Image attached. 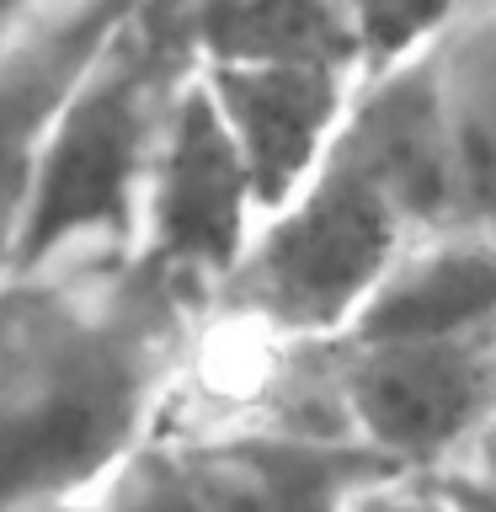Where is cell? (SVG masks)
Masks as SVG:
<instances>
[{
  "mask_svg": "<svg viewBox=\"0 0 496 512\" xmlns=\"http://www.w3.org/2000/svg\"><path fill=\"white\" fill-rule=\"evenodd\" d=\"M43 6H48V0H0V38H11V32L22 22H32Z\"/></svg>",
  "mask_w": 496,
  "mask_h": 512,
  "instance_id": "cell-16",
  "label": "cell"
},
{
  "mask_svg": "<svg viewBox=\"0 0 496 512\" xmlns=\"http://www.w3.org/2000/svg\"><path fill=\"white\" fill-rule=\"evenodd\" d=\"M326 384L352 448L432 480L496 432V326L422 342L326 336Z\"/></svg>",
  "mask_w": 496,
  "mask_h": 512,
  "instance_id": "cell-5",
  "label": "cell"
},
{
  "mask_svg": "<svg viewBox=\"0 0 496 512\" xmlns=\"http://www.w3.org/2000/svg\"><path fill=\"white\" fill-rule=\"evenodd\" d=\"M422 235H438L422 203L336 134L315 176L256 224L246 256L214 288V326L278 342L342 336Z\"/></svg>",
  "mask_w": 496,
  "mask_h": 512,
  "instance_id": "cell-2",
  "label": "cell"
},
{
  "mask_svg": "<svg viewBox=\"0 0 496 512\" xmlns=\"http://www.w3.org/2000/svg\"><path fill=\"white\" fill-rule=\"evenodd\" d=\"M454 182V224L496 235V11L475 6L427 48Z\"/></svg>",
  "mask_w": 496,
  "mask_h": 512,
  "instance_id": "cell-10",
  "label": "cell"
},
{
  "mask_svg": "<svg viewBox=\"0 0 496 512\" xmlns=\"http://www.w3.org/2000/svg\"><path fill=\"white\" fill-rule=\"evenodd\" d=\"M390 475L347 443L288 438L267 427L160 416L123 470L91 496L96 512H342Z\"/></svg>",
  "mask_w": 496,
  "mask_h": 512,
  "instance_id": "cell-4",
  "label": "cell"
},
{
  "mask_svg": "<svg viewBox=\"0 0 496 512\" xmlns=\"http://www.w3.org/2000/svg\"><path fill=\"white\" fill-rule=\"evenodd\" d=\"M470 11H475V0H347L363 75L395 70V64L427 54Z\"/></svg>",
  "mask_w": 496,
  "mask_h": 512,
  "instance_id": "cell-12",
  "label": "cell"
},
{
  "mask_svg": "<svg viewBox=\"0 0 496 512\" xmlns=\"http://www.w3.org/2000/svg\"><path fill=\"white\" fill-rule=\"evenodd\" d=\"M208 64H304L363 80L347 0H240Z\"/></svg>",
  "mask_w": 496,
  "mask_h": 512,
  "instance_id": "cell-11",
  "label": "cell"
},
{
  "mask_svg": "<svg viewBox=\"0 0 496 512\" xmlns=\"http://www.w3.org/2000/svg\"><path fill=\"white\" fill-rule=\"evenodd\" d=\"M475 6H491V11H496V0H475Z\"/></svg>",
  "mask_w": 496,
  "mask_h": 512,
  "instance_id": "cell-18",
  "label": "cell"
},
{
  "mask_svg": "<svg viewBox=\"0 0 496 512\" xmlns=\"http://www.w3.org/2000/svg\"><path fill=\"white\" fill-rule=\"evenodd\" d=\"M198 86L251 171L262 219L315 176L358 80L304 64H203Z\"/></svg>",
  "mask_w": 496,
  "mask_h": 512,
  "instance_id": "cell-7",
  "label": "cell"
},
{
  "mask_svg": "<svg viewBox=\"0 0 496 512\" xmlns=\"http://www.w3.org/2000/svg\"><path fill=\"white\" fill-rule=\"evenodd\" d=\"M496 326V235L438 230L411 240L352 320V336L422 342Z\"/></svg>",
  "mask_w": 496,
  "mask_h": 512,
  "instance_id": "cell-9",
  "label": "cell"
},
{
  "mask_svg": "<svg viewBox=\"0 0 496 512\" xmlns=\"http://www.w3.org/2000/svg\"><path fill=\"white\" fill-rule=\"evenodd\" d=\"M432 480H438L448 512H496V432H486L470 454H459Z\"/></svg>",
  "mask_w": 496,
  "mask_h": 512,
  "instance_id": "cell-14",
  "label": "cell"
},
{
  "mask_svg": "<svg viewBox=\"0 0 496 512\" xmlns=\"http://www.w3.org/2000/svg\"><path fill=\"white\" fill-rule=\"evenodd\" d=\"M256 224H262V198L251 187V171L224 134L208 91L192 80L171 107L134 246L214 299V288L246 256Z\"/></svg>",
  "mask_w": 496,
  "mask_h": 512,
  "instance_id": "cell-6",
  "label": "cell"
},
{
  "mask_svg": "<svg viewBox=\"0 0 496 512\" xmlns=\"http://www.w3.org/2000/svg\"><path fill=\"white\" fill-rule=\"evenodd\" d=\"M235 6L240 0H128V11L150 32H160L166 43L182 48L198 70L208 64V48H214L224 22L235 16Z\"/></svg>",
  "mask_w": 496,
  "mask_h": 512,
  "instance_id": "cell-13",
  "label": "cell"
},
{
  "mask_svg": "<svg viewBox=\"0 0 496 512\" xmlns=\"http://www.w3.org/2000/svg\"><path fill=\"white\" fill-rule=\"evenodd\" d=\"M214 299L139 246L0 267V512L91 502L155 432Z\"/></svg>",
  "mask_w": 496,
  "mask_h": 512,
  "instance_id": "cell-1",
  "label": "cell"
},
{
  "mask_svg": "<svg viewBox=\"0 0 496 512\" xmlns=\"http://www.w3.org/2000/svg\"><path fill=\"white\" fill-rule=\"evenodd\" d=\"M192 80L198 64L123 11L48 123L6 267L75 246H134L171 107Z\"/></svg>",
  "mask_w": 496,
  "mask_h": 512,
  "instance_id": "cell-3",
  "label": "cell"
},
{
  "mask_svg": "<svg viewBox=\"0 0 496 512\" xmlns=\"http://www.w3.org/2000/svg\"><path fill=\"white\" fill-rule=\"evenodd\" d=\"M38 512H96L91 502H64V507H38Z\"/></svg>",
  "mask_w": 496,
  "mask_h": 512,
  "instance_id": "cell-17",
  "label": "cell"
},
{
  "mask_svg": "<svg viewBox=\"0 0 496 512\" xmlns=\"http://www.w3.org/2000/svg\"><path fill=\"white\" fill-rule=\"evenodd\" d=\"M342 512H448V502H443L438 480H427V475H379Z\"/></svg>",
  "mask_w": 496,
  "mask_h": 512,
  "instance_id": "cell-15",
  "label": "cell"
},
{
  "mask_svg": "<svg viewBox=\"0 0 496 512\" xmlns=\"http://www.w3.org/2000/svg\"><path fill=\"white\" fill-rule=\"evenodd\" d=\"M128 0H48L11 38H0V267L11 262L32 166L75 75L123 22Z\"/></svg>",
  "mask_w": 496,
  "mask_h": 512,
  "instance_id": "cell-8",
  "label": "cell"
}]
</instances>
